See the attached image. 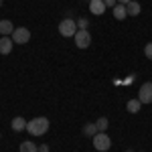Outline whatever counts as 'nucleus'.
<instances>
[{"label":"nucleus","mask_w":152,"mask_h":152,"mask_svg":"<svg viewBox=\"0 0 152 152\" xmlns=\"http://www.w3.org/2000/svg\"><path fill=\"white\" fill-rule=\"evenodd\" d=\"M12 41H14V45H26L28 41H31V31L28 28H14V33H12Z\"/></svg>","instance_id":"obj_5"},{"label":"nucleus","mask_w":152,"mask_h":152,"mask_svg":"<svg viewBox=\"0 0 152 152\" xmlns=\"http://www.w3.org/2000/svg\"><path fill=\"white\" fill-rule=\"evenodd\" d=\"M12 45H14L12 37H2V39H0V53H2V55H8L12 51Z\"/></svg>","instance_id":"obj_8"},{"label":"nucleus","mask_w":152,"mask_h":152,"mask_svg":"<svg viewBox=\"0 0 152 152\" xmlns=\"http://www.w3.org/2000/svg\"><path fill=\"white\" fill-rule=\"evenodd\" d=\"M138 99L142 104H152V81H146L138 91Z\"/></svg>","instance_id":"obj_6"},{"label":"nucleus","mask_w":152,"mask_h":152,"mask_svg":"<svg viewBox=\"0 0 152 152\" xmlns=\"http://www.w3.org/2000/svg\"><path fill=\"white\" fill-rule=\"evenodd\" d=\"M105 8H107V6H105V2H104V0H91V2H89V12H94L95 16L104 14Z\"/></svg>","instance_id":"obj_7"},{"label":"nucleus","mask_w":152,"mask_h":152,"mask_svg":"<svg viewBox=\"0 0 152 152\" xmlns=\"http://www.w3.org/2000/svg\"><path fill=\"white\" fill-rule=\"evenodd\" d=\"M18 150L20 152H39V146H37L35 142H31V140H23V144H20Z\"/></svg>","instance_id":"obj_13"},{"label":"nucleus","mask_w":152,"mask_h":152,"mask_svg":"<svg viewBox=\"0 0 152 152\" xmlns=\"http://www.w3.org/2000/svg\"><path fill=\"white\" fill-rule=\"evenodd\" d=\"M128 2H132V0H118V4H128Z\"/></svg>","instance_id":"obj_21"},{"label":"nucleus","mask_w":152,"mask_h":152,"mask_svg":"<svg viewBox=\"0 0 152 152\" xmlns=\"http://www.w3.org/2000/svg\"><path fill=\"white\" fill-rule=\"evenodd\" d=\"M114 16H116L118 20H124V18L128 16V12H126V4H116V6H114Z\"/></svg>","instance_id":"obj_12"},{"label":"nucleus","mask_w":152,"mask_h":152,"mask_svg":"<svg viewBox=\"0 0 152 152\" xmlns=\"http://www.w3.org/2000/svg\"><path fill=\"white\" fill-rule=\"evenodd\" d=\"M14 33V26H12L10 20H0V35L2 37H12Z\"/></svg>","instance_id":"obj_10"},{"label":"nucleus","mask_w":152,"mask_h":152,"mask_svg":"<svg viewBox=\"0 0 152 152\" xmlns=\"http://www.w3.org/2000/svg\"><path fill=\"white\" fill-rule=\"evenodd\" d=\"M140 105H142L140 99H130L128 104H126V107H128L130 114H138V112H140Z\"/></svg>","instance_id":"obj_14"},{"label":"nucleus","mask_w":152,"mask_h":152,"mask_svg":"<svg viewBox=\"0 0 152 152\" xmlns=\"http://www.w3.org/2000/svg\"><path fill=\"white\" fill-rule=\"evenodd\" d=\"M95 126H97V132H105L107 130V118H99L95 122Z\"/></svg>","instance_id":"obj_16"},{"label":"nucleus","mask_w":152,"mask_h":152,"mask_svg":"<svg viewBox=\"0 0 152 152\" xmlns=\"http://www.w3.org/2000/svg\"><path fill=\"white\" fill-rule=\"evenodd\" d=\"M126 12H128V16H138L140 14V4L136 2V0H132L126 4Z\"/></svg>","instance_id":"obj_11"},{"label":"nucleus","mask_w":152,"mask_h":152,"mask_svg":"<svg viewBox=\"0 0 152 152\" xmlns=\"http://www.w3.org/2000/svg\"><path fill=\"white\" fill-rule=\"evenodd\" d=\"M104 2H105V6H112V8L118 4V0H104Z\"/></svg>","instance_id":"obj_19"},{"label":"nucleus","mask_w":152,"mask_h":152,"mask_svg":"<svg viewBox=\"0 0 152 152\" xmlns=\"http://www.w3.org/2000/svg\"><path fill=\"white\" fill-rule=\"evenodd\" d=\"M0 6H2V0H0Z\"/></svg>","instance_id":"obj_22"},{"label":"nucleus","mask_w":152,"mask_h":152,"mask_svg":"<svg viewBox=\"0 0 152 152\" xmlns=\"http://www.w3.org/2000/svg\"><path fill=\"white\" fill-rule=\"evenodd\" d=\"M79 28H77V23L73 20V18H65V20H61L59 23V33L63 37H75V33H77Z\"/></svg>","instance_id":"obj_2"},{"label":"nucleus","mask_w":152,"mask_h":152,"mask_svg":"<svg viewBox=\"0 0 152 152\" xmlns=\"http://www.w3.org/2000/svg\"><path fill=\"white\" fill-rule=\"evenodd\" d=\"M77 28H87V18H79L77 20Z\"/></svg>","instance_id":"obj_18"},{"label":"nucleus","mask_w":152,"mask_h":152,"mask_svg":"<svg viewBox=\"0 0 152 152\" xmlns=\"http://www.w3.org/2000/svg\"><path fill=\"white\" fill-rule=\"evenodd\" d=\"M73 39H75V45H77L79 49H87L89 45H91V35H89L87 28H79Z\"/></svg>","instance_id":"obj_4"},{"label":"nucleus","mask_w":152,"mask_h":152,"mask_svg":"<svg viewBox=\"0 0 152 152\" xmlns=\"http://www.w3.org/2000/svg\"><path fill=\"white\" fill-rule=\"evenodd\" d=\"M144 55H146V57L152 61V43H148V45L144 47Z\"/></svg>","instance_id":"obj_17"},{"label":"nucleus","mask_w":152,"mask_h":152,"mask_svg":"<svg viewBox=\"0 0 152 152\" xmlns=\"http://www.w3.org/2000/svg\"><path fill=\"white\" fill-rule=\"evenodd\" d=\"M94 146H95V150L105 152V150H110L112 140H110V136H107L105 132H97V134L94 136Z\"/></svg>","instance_id":"obj_3"},{"label":"nucleus","mask_w":152,"mask_h":152,"mask_svg":"<svg viewBox=\"0 0 152 152\" xmlns=\"http://www.w3.org/2000/svg\"><path fill=\"white\" fill-rule=\"evenodd\" d=\"M26 130H28V134H33V136H43L45 132L49 130V120L47 118H33L28 124H26Z\"/></svg>","instance_id":"obj_1"},{"label":"nucleus","mask_w":152,"mask_h":152,"mask_svg":"<svg viewBox=\"0 0 152 152\" xmlns=\"http://www.w3.org/2000/svg\"><path fill=\"white\" fill-rule=\"evenodd\" d=\"M39 152H49V146H47V144H43V146H39Z\"/></svg>","instance_id":"obj_20"},{"label":"nucleus","mask_w":152,"mask_h":152,"mask_svg":"<svg viewBox=\"0 0 152 152\" xmlns=\"http://www.w3.org/2000/svg\"><path fill=\"white\" fill-rule=\"evenodd\" d=\"M26 124H28V122H26L24 118H20V116H16L10 122V126H12V130H14V132H23V130H26Z\"/></svg>","instance_id":"obj_9"},{"label":"nucleus","mask_w":152,"mask_h":152,"mask_svg":"<svg viewBox=\"0 0 152 152\" xmlns=\"http://www.w3.org/2000/svg\"><path fill=\"white\" fill-rule=\"evenodd\" d=\"M89 2H91V0H89Z\"/></svg>","instance_id":"obj_24"},{"label":"nucleus","mask_w":152,"mask_h":152,"mask_svg":"<svg viewBox=\"0 0 152 152\" xmlns=\"http://www.w3.org/2000/svg\"><path fill=\"white\" fill-rule=\"evenodd\" d=\"M83 134L89 136V138H94L95 134H97V126H95V124H85V126H83Z\"/></svg>","instance_id":"obj_15"},{"label":"nucleus","mask_w":152,"mask_h":152,"mask_svg":"<svg viewBox=\"0 0 152 152\" xmlns=\"http://www.w3.org/2000/svg\"><path fill=\"white\" fill-rule=\"evenodd\" d=\"M126 152H132V150H126Z\"/></svg>","instance_id":"obj_23"}]
</instances>
